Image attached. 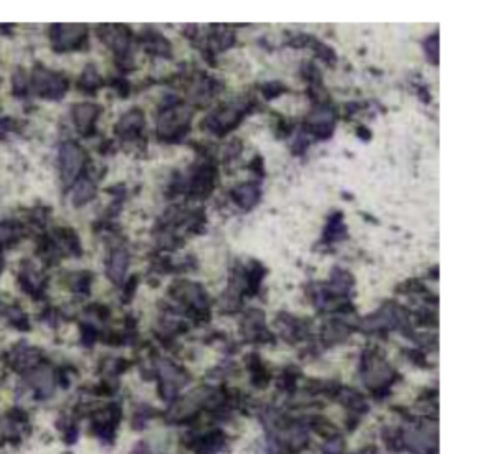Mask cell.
<instances>
[{
	"label": "cell",
	"instance_id": "cell-3",
	"mask_svg": "<svg viewBox=\"0 0 477 454\" xmlns=\"http://www.w3.org/2000/svg\"><path fill=\"white\" fill-rule=\"evenodd\" d=\"M237 199L244 205V207H248L250 203L255 199V188L254 186H244V188H241L239 192H237Z\"/></svg>",
	"mask_w": 477,
	"mask_h": 454
},
{
	"label": "cell",
	"instance_id": "cell-1",
	"mask_svg": "<svg viewBox=\"0 0 477 454\" xmlns=\"http://www.w3.org/2000/svg\"><path fill=\"white\" fill-rule=\"evenodd\" d=\"M62 158H64V175L65 179H73L75 177V173L78 171V168H81V164H83V155H81V151L76 149L73 144H67L62 149Z\"/></svg>",
	"mask_w": 477,
	"mask_h": 454
},
{
	"label": "cell",
	"instance_id": "cell-2",
	"mask_svg": "<svg viewBox=\"0 0 477 454\" xmlns=\"http://www.w3.org/2000/svg\"><path fill=\"white\" fill-rule=\"evenodd\" d=\"M125 268H127V253L120 250V252L114 253L112 263H110V278L114 279V281H120Z\"/></svg>",
	"mask_w": 477,
	"mask_h": 454
}]
</instances>
